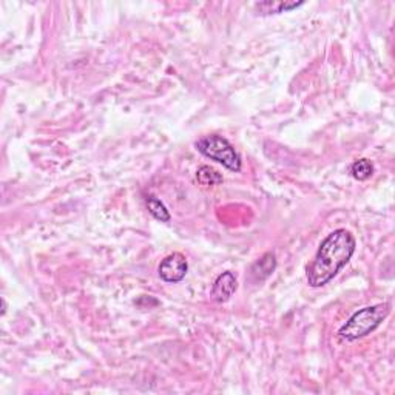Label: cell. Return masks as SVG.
Masks as SVG:
<instances>
[{
	"label": "cell",
	"instance_id": "1",
	"mask_svg": "<svg viewBox=\"0 0 395 395\" xmlns=\"http://www.w3.org/2000/svg\"><path fill=\"white\" fill-rule=\"evenodd\" d=\"M357 241L346 229H337L329 233L315 253V258L307 266V285L318 289L331 282L355 253Z\"/></svg>",
	"mask_w": 395,
	"mask_h": 395
},
{
	"label": "cell",
	"instance_id": "2",
	"mask_svg": "<svg viewBox=\"0 0 395 395\" xmlns=\"http://www.w3.org/2000/svg\"><path fill=\"white\" fill-rule=\"evenodd\" d=\"M389 312V302H380V305L360 309L340 327L338 335L346 341H357L360 338H365L372 334L375 329L380 327Z\"/></svg>",
	"mask_w": 395,
	"mask_h": 395
},
{
	"label": "cell",
	"instance_id": "3",
	"mask_svg": "<svg viewBox=\"0 0 395 395\" xmlns=\"http://www.w3.org/2000/svg\"><path fill=\"white\" fill-rule=\"evenodd\" d=\"M195 147L202 156L221 164L222 167H226L230 172L235 173L241 172L242 167L241 156L226 137H222L220 135L202 136L201 139H198L195 142Z\"/></svg>",
	"mask_w": 395,
	"mask_h": 395
},
{
	"label": "cell",
	"instance_id": "4",
	"mask_svg": "<svg viewBox=\"0 0 395 395\" xmlns=\"http://www.w3.org/2000/svg\"><path fill=\"white\" fill-rule=\"evenodd\" d=\"M189 272V262L187 258L181 252H173L164 258L160 266H157V275L160 278L170 285H176V282L182 281L186 278Z\"/></svg>",
	"mask_w": 395,
	"mask_h": 395
},
{
	"label": "cell",
	"instance_id": "5",
	"mask_svg": "<svg viewBox=\"0 0 395 395\" xmlns=\"http://www.w3.org/2000/svg\"><path fill=\"white\" fill-rule=\"evenodd\" d=\"M238 289V280L233 272H222L218 278L215 280L212 291H210V296L215 302H227L232 298L233 293Z\"/></svg>",
	"mask_w": 395,
	"mask_h": 395
},
{
	"label": "cell",
	"instance_id": "6",
	"mask_svg": "<svg viewBox=\"0 0 395 395\" xmlns=\"http://www.w3.org/2000/svg\"><path fill=\"white\" fill-rule=\"evenodd\" d=\"M276 269V256L272 252H267L256 260L249 271V280L252 282H262L271 276Z\"/></svg>",
	"mask_w": 395,
	"mask_h": 395
},
{
	"label": "cell",
	"instance_id": "7",
	"mask_svg": "<svg viewBox=\"0 0 395 395\" xmlns=\"http://www.w3.org/2000/svg\"><path fill=\"white\" fill-rule=\"evenodd\" d=\"M305 5V2H285V0H280V2H260L255 3V10L261 16H271V15H281V12H289L292 10L300 8V6Z\"/></svg>",
	"mask_w": 395,
	"mask_h": 395
},
{
	"label": "cell",
	"instance_id": "8",
	"mask_svg": "<svg viewBox=\"0 0 395 395\" xmlns=\"http://www.w3.org/2000/svg\"><path fill=\"white\" fill-rule=\"evenodd\" d=\"M146 206L148 209L150 215L153 216L155 220L161 221V222H168L170 220H172V215H170L166 204H164L157 196L146 195Z\"/></svg>",
	"mask_w": 395,
	"mask_h": 395
},
{
	"label": "cell",
	"instance_id": "9",
	"mask_svg": "<svg viewBox=\"0 0 395 395\" xmlns=\"http://www.w3.org/2000/svg\"><path fill=\"white\" fill-rule=\"evenodd\" d=\"M196 181L204 187H213V186H220V184H222L224 177L218 170H215L209 166H201L196 170Z\"/></svg>",
	"mask_w": 395,
	"mask_h": 395
},
{
	"label": "cell",
	"instance_id": "10",
	"mask_svg": "<svg viewBox=\"0 0 395 395\" xmlns=\"http://www.w3.org/2000/svg\"><path fill=\"white\" fill-rule=\"evenodd\" d=\"M349 172H351V176L354 177V180L367 181L369 177H372L375 168H374V164L369 160H366V157H361V160H357V161L352 162L351 170H349Z\"/></svg>",
	"mask_w": 395,
	"mask_h": 395
},
{
	"label": "cell",
	"instance_id": "11",
	"mask_svg": "<svg viewBox=\"0 0 395 395\" xmlns=\"http://www.w3.org/2000/svg\"><path fill=\"white\" fill-rule=\"evenodd\" d=\"M5 312H6V302H5V300L2 298V315H5Z\"/></svg>",
	"mask_w": 395,
	"mask_h": 395
}]
</instances>
